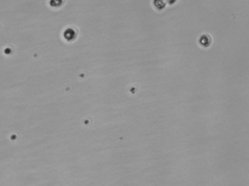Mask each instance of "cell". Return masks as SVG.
Wrapping results in <instances>:
<instances>
[{
	"mask_svg": "<svg viewBox=\"0 0 249 186\" xmlns=\"http://www.w3.org/2000/svg\"><path fill=\"white\" fill-rule=\"evenodd\" d=\"M75 35H76V34H75V31L72 29H67L64 32V37L68 41L74 40Z\"/></svg>",
	"mask_w": 249,
	"mask_h": 186,
	"instance_id": "cell-1",
	"label": "cell"
}]
</instances>
